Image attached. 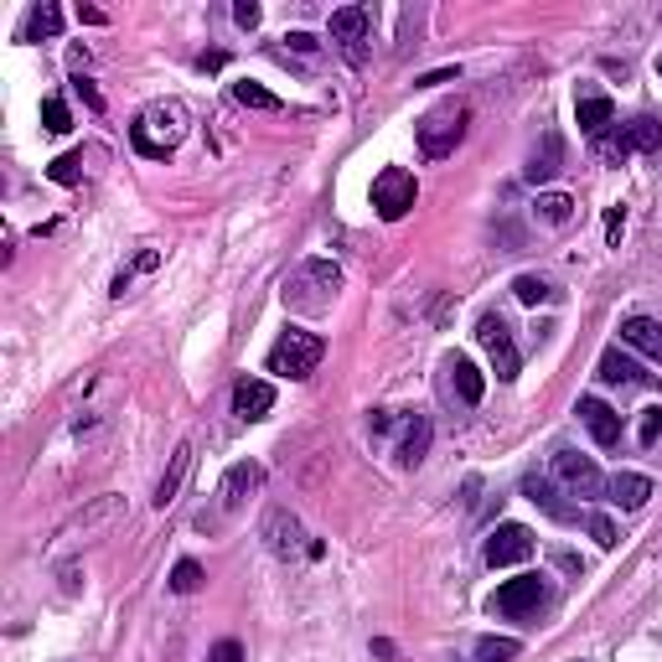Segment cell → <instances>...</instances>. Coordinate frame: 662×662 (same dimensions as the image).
Masks as SVG:
<instances>
[{
    "mask_svg": "<svg viewBox=\"0 0 662 662\" xmlns=\"http://www.w3.org/2000/svg\"><path fill=\"white\" fill-rule=\"evenodd\" d=\"M657 73H662V57H657Z\"/></svg>",
    "mask_w": 662,
    "mask_h": 662,
    "instance_id": "46",
    "label": "cell"
},
{
    "mask_svg": "<svg viewBox=\"0 0 662 662\" xmlns=\"http://www.w3.org/2000/svg\"><path fill=\"white\" fill-rule=\"evenodd\" d=\"M233 99L244 109H280V99L269 94V88H259V83H233Z\"/></svg>",
    "mask_w": 662,
    "mask_h": 662,
    "instance_id": "31",
    "label": "cell"
},
{
    "mask_svg": "<svg viewBox=\"0 0 662 662\" xmlns=\"http://www.w3.org/2000/svg\"><path fill=\"white\" fill-rule=\"evenodd\" d=\"M554 476H559L575 497H600V487H606V481H600V471H595V461L580 456V450H559V456H554Z\"/></svg>",
    "mask_w": 662,
    "mask_h": 662,
    "instance_id": "9",
    "label": "cell"
},
{
    "mask_svg": "<svg viewBox=\"0 0 662 662\" xmlns=\"http://www.w3.org/2000/svg\"><path fill=\"white\" fill-rule=\"evenodd\" d=\"M57 32H63V11H57L52 0H47V6H37V11H32V21H26V37L42 42V37H57Z\"/></svg>",
    "mask_w": 662,
    "mask_h": 662,
    "instance_id": "25",
    "label": "cell"
},
{
    "mask_svg": "<svg viewBox=\"0 0 662 662\" xmlns=\"http://www.w3.org/2000/svg\"><path fill=\"white\" fill-rule=\"evenodd\" d=\"M523 559H533V533L523 523H502L487 538V564L492 569H507V564H523Z\"/></svg>",
    "mask_w": 662,
    "mask_h": 662,
    "instance_id": "8",
    "label": "cell"
},
{
    "mask_svg": "<svg viewBox=\"0 0 662 662\" xmlns=\"http://www.w3.org/2000/svg\"><path fill=\"white\" fill-rule=\"evenodd\" d=\"M575 414L585 419V430L595 435V445H606V450H611V445H621V414H616L611 404H600L595 394H585Z\"/></svg>",
    "mask_w": 662,
    "mask_h": 662,
    "instance_id": "11",
    "label": "cell"
},
{
    "mask_svg": "<svg viewBox=\"0 0 662 662\" xmlns=\"http://www.w3.org/2000/svg\"><path fill=\"white\" fill-rule=\"evenodd\" d=\"M544 606H549V580H544V575H518V580H507V585L492 595V611H497V616H518V621L538 616Z\"/></svg>",
    "mask_w": 662,
    "mask_h": 662,
    "instance_id": "6",
    "label": "cell"
},
{
    "mask_svg": "<svg viewBox=\"0 0 662 662\" xmlns=\"http://www.w3.org/2000/svg\"><path fill=\"white\" fill-rule=\"evenodd\" d=\"M114 507H119V497H114V492H109V497H99L94 507H83V513L63 528V538H73V533H94L99 523H109V518H114Z\"/></svg>",
    "mask_w": 662,
    "mask_h": 662,
    "instance_id": "24",
    "label": "cell"
},
{
    "mask_svg": "<svg viewBox=\"0 0 662 662\" xmlns=\"http://www.w3.org/2000/svg\"><path fill=\"white\" fill-rule=\"evenodd\" d=\"M47 176H52L57 187H78V176H83V156H57Z\"/></svg>",
    "mask_w": 662,
    "mask_h": 662,
    "instance_id": "33",
    "label": "cell"
},
{
    "mask_svg": "<svg viewBox=\"0 0 662 662\" xmlns=\"http://www.w3.org/2000/svg\"><path fill=\"white\" fill-rule=\"evenodd\" d=\"M269 409H275V388L264 378H238L233 383V414L238 419H264Z\"/></svg>",
    "mask_w": 662,
    "mask_h": 662,
    "instance_id": "13",
    "label": "cell"
},
{
    "mask_svg": "<svg viewBox=\"0 0 662 662\" xmlns=\"http://www.w3.org/2000/svg\"><path fill=\"white\" fill-rule=\"evenodd\" d=\"M202 580H207V575H202V564H197V559H182V564L171 569V590H176V595H197Z\"/></svg>",
    "mask_w": 662,
    "mask_h": 662,
    "instance_id": "28",
    "label": "cell"
},
{
    "mask_svg": "<svg viewBox=\"0 0 662 662\" xmlns=\"http://www.w3.org/2000/svg\"><path fill=\"white\" fill-rule=\"evenodd\" d=\"M414 197H419V187H414V176L404 166H383L373 176V207H378L383 223H399L409 207H414Z\"/></svg>",
    "mask_w": 662,
    "mask_h": 662,
    "instance_id": "5",
    "label": "cell"
},
{
    "mask_svg": "<svg viewBox=\"0 0 662 662\" xmlns=\"http://www.w3.org/2000/svg\"><path fill=\"white\" fill-rule=\"evenodd\" d=\"M523 647L513 642V637H481L476 642V662H513Z\"/></svg>",
    "mask_w": 662,
    "mask_h": 662,
    "instance_id": "27",
    "label": "cell"
},
{
    "mask_svg": "<svg viewBox=\"0 0 662 662\" xmlns=\"http://www.w3.org/2000/svg\"><path fill=\"white\" fill-rule=\"evenodd\" d=\"M621 342L637 347V352H647L652 363H662V321H652V316H626L621 321Z\"/></svg>",
    "mask_w": 662,
    "mask_h": 662,
    "instance_id": "15",
    "label": "cell"
},
{
    "mask_svg": "<svg viewBox=\"0 0 662 662\" xmlns=\"http://www.w3.org/2000/svg\"><path fill=\"white\" fill-rule=\"evenodd\" d=\"M647 497H652V481H647V476H637V471H621V476L611 481V502H616V507H626V513L647 507Z\"/></svg>",
    "mask_w": 662,
    "mask_h": 662,
    "instance_id": "19",
    "label": "cell"
},
{
    "mask_svg": "<svg viewBox=\"0 0 662 662\" xmlns=\"http://www.w3.org/2000/svg\"><path fill=\"white\" fill-rule=\"evenodd\" d=\"M78 21H88V26H104V11H94V6H78Z\"/></svg>",
    "mask_w": 662,
    "mask_h": 662,
    "instance_id": "43",
    "label": "cell"
},
{
    "mask_svg": "<svg viewBox=\"0 0 662 662\" xmlns=\"http://www.w3.org/2000/svg\"><path fill=\"white\" fill-rule=\"evenodd\" d=\"M182 135H187V109L182 104H150V109H140V119L130 125V140H135V150L140 156H171L176 145H182Z\"/></svg>",
    "mask_w": 662,
    "mask_h": 662,
    "instance_id": "1",
    "label": "cell"
},
{
    "mask_svg": "<svg viewBox=\"0 0 662 662\" xmlns=\"http://www.w3.org/2000/svg\"><path fill=\"white\" fill-rule=\"evenodd\" d=\"M187 471H192V440H182V445H176V456H171L166 476L156 481V497H150V502H156L161 513H166V507H171L176 497H182V487H187Z\"/></svg>",
    "mask_w": 662,
    "mask_h": 662,
    "instance_id": "14",
    "label": "cell"
},
{
    "mask_svg": "<svg viewBox=\"0 0 662 662\" xmlns=\"http://www.w3.org/2000/svg\"><path fill=\"white\" fill-rule=\"evenodd\" d=\"M476 342L487 347V357H492V368H497V378L502 383H513L518 378V347H513V331H507V321L502 316H481L476 321Z\"/></svg>",
    "mask_w": 662,
    "mask_h": 662,
    "instance_id": "7",
    "label": "cell"
},
{
    "mask_svg": "<svg viewBox=\"0 0 662 662\" xmlns=\"http://www.w3.org/2000/svg\"><path fill=\"white\" fill-rule=\"evenodd\" d=\"M207 662H244V647H238V642L228 637V642H218L213 652H207Z\"/></svg>",
    "mask_w": 662,
    "mask_h": 662,
    "instance_id": "38",
    "label": "cell"
},
{
    "mask_svg": "<svg viewBox=\"0 0 662 662\" xmlns=\"http://www.w3.org/2000/svg\"><path fill=\"white\" fill-rule=\"evenodd\" d=\"M285 42H290V47H295L300 57H311V52H316V37H311V32H290Z\"/></svg>",
    "mask_w": 662,
    "mask_h": 662,
    "instance_id": "40",
    "label": "cell"
},
{
    "mask_svg": "<svg viewBox=\"0 0 662 662\" xmlns=\"http://www.w3.org/2000/svg\"><path fill=\"white\" fill-rule=\"evenodd\" d=\"M637 440H642V445H657V440H662V404L642 414V425H637Z\"/></svg>",
    "mask_w": 662,
    "mask_h": 662,
    "instance_id": "35",
    "label": "cell"
},
{
    "mask_svg": "<svg viewBox=\"0 0 662 662\" xmlns=\"http://www.w3.org/2000/svg\"><path fill=\"white\" fill-rule=\"evenodd\" d=\"M559 166H564V145H559V135H544V145L528 156L523 176H528L533 187H544V182H554V176H559Z\"/></svg>",
    "mask_w": 662,
    "mask_h": 662,
    "instance_id": "16",
    "label": "cell"
},
{
    "mask_svg": "<svg viewBox=\"0 0 662 662\" xmlns=\"http://www.w3.org/2000/svg\"><path fill=\"white\" fill-rule=\"evenodd\" d=\"M233 21L244 26V32H254V26H259V6H254V0H238V6H233Z\"/></svg>",
    "mask_w": 662,
    "mask_h": 662,
    "instance_id": "37",
    "label": "cell"
},
{
    "mask_svg": "<svg viewBox=\"0 0 662 662\" xmlns=\"http://www.w3.org/2000/svg\"><path fill=\"white\" fill-rule=\"evenodd\" d=\"M621 135H626V145H631V150H662V119L637 114L631 125H621Z\"/></svg>",
    "mask_w": 662,
    "mask_h": 662,
    "instance_id": "23",
    "label": "cell"
},
{
    "mask_svg": "<svg viewBox=\"0 0 662 662\" xmlns=\"http://www.w3.org/2000/svg\"><path fill=\"white\" fill-rule=\"evenodd\" d=\"M595 150H600L606 161H626V156H631V145H626V135H621V130H616V135H600V145H595Z\"/></svg>",
    "mask_w": 662,
    "mask_h": 662,
    "instance_id": "36",
    "label": "cell"
},
{
    "mask_svg": "<svg viewBox=\"0 0 662 662\" xmlns=\"http://www.w3.org/2000/svg\"><path fill=\"white\" fill-rule=\"evenodd\" d=\"M538 218H544V223H569V218H575V202H569L564 192H549V197H538Z\"/></svg>",
    "mask_w": 662,
    "mask_h": 662,
    "instance_id": "29",
    "label": "cell"
},
{
    "mask_svg": "<svg viewBox=\"0 0 662 662\" xmlns=\"http://www.w3.org/2000/svg\"><path fill=\"white\" fill-rule=\"evenodd\" d=\"M73 88H78V94H83V104H88V109H104V99H99V88H94V83H88V78H78Z\"/></svg>",
    "mask_w": 662,
    "mask_h": 662,
    "instance_id": "41",
    "label": "cell"
},
{
    "mask_svg": "<svg viewBox=\"0 0 662 662\" xmlns=\"http://www.w3.org/2000/svg\"><path fill=\"white\" fill-rule=\"evenodd\" d=\"M326 357V342L316 331H280V342L269 347V373H285V378H311Z\"/></svg>",
    "mask_w": 662,
    "mask_h": 662,
    "instance_id": "4",
    "label": "cell"
},
{
    "mask_svg": "<svg viewBox=\"0 0 662 662\" xmlns=\"http://www.w3.org/2000/svg\"><path fill=\"white\" fill-rule=\"evenodd\" d=\"M368 419H373V430H388V425H394V414H388V409H373Z\"/></svg>",
    "mask_w": 662,
    "mask_h": 662,
    "instance_id": "44",
    "label": "cell"
},
{
    "mask_svg": "<svg viewBox=\"0 0 662 662\" xmlns=\"http://www.w3.org/2000/svg\"><path fill=\"white\" fill-rule=\"evenodd\" d=\"M156 264H161V254H156V249H145V254L135 259V269H145V275H150V269H156Z\"/></svg>",
    "mask_w": 662,
    "mask_h": 662,
    "instance_id": "42",
    "label": "cell"
},
{
    "mask_svg": "<svg viewBox=\"0 0 662 662\" xmlns=\"http://www.w3.org/2000/svg\"><path fill=\"white\" fill-rule=\"evenodd\" d=\"M513 295L523 300V306H544V300H554L549 280H538V275H518V280H513Z\"/></svg>",
    "mask_w": 662,
    "mask_h": 662,
    "instance_id": "30",
    "label": "cell"
},
{
    "mask_svg": "<svg viewBox=\"0 0 662 662\" xmlns=\"http://www.w3.org/2000/svg\"><path fill=\"white\" fill-rule=\"evenodd\" d=\"M425 450H430V419L414 414L404 440H399V466H419V461H425Z\"/></svg>",
    "mask_w": 662,
    "mask_h": 662,
    "instance_id": "21",
    "label": "cell"
},
{
    "mask_svg": "<svg viewBox=\"0 0 662 662\" xmlns=\"http://www.w3.org/2000/svg\"><path fill=\"white\" fill-rule=\"evenodd\" d=\"M42 125H47L52 135H68V130H73L68 104H63V99H47V104H42Z\"/></svg>",
    "mask_w": 662,
    "mask_h": 662,
    "instance_id": "32",
    "label": "cell"
},
{
    "mask_svg": "<svg viewBox=\"0 0 662 662\" xmlns=\"http://www.w3.org/2000/svg\"><path fill=\"white\" fill-rule=\"evenodd\" d=\"M466 119H471V109H466L461 99H450V104L430 109V114H425V119H419V125H414L419 156H425V161H445L450 150L461 145V135H466Z\"/></svg>",
    "mask_w": 662,
    "mask_h": 662,
    "instance_id": "3",
    "label": "cell"
},
{
    "mask_svg": "<svg viewBox=\"0 0 662 662\" xmlns=\"http://www.w3.org/2000/svg\"><path fill=\"white\" fill-rule=\"evenodd\" d=\"M264 538H269V554L290 559V554L300 549V523L285 513V507H275V513H269V523H264Z\"/></svg>",
    "mask_w": 662,
    "mask_h": 662,
    "instance_id": "18",
    "label": "cell"
},
{
    "mask_svg": "<svg viewBox=\"0 0 662 662\" xmlns=\"http://www.w3.org/2000/svg\"><path fill=\"white\" fill-rule=\"evenodd\" d=\"M368 11L363 6H342V11H331V42H342L352 63H363V42H368Z\"/></svg>",
    "mask_w": 662,
    "mask_h": 662,
    "instance_id": "10",
    "label": "cell"
},
{
    "mask_svg": "<svg viewBox=\"0 0 662 662\" xmlns=\"http://www.w3.org/2000/svg\"><path fill=\"white\" fill-rule=\"evenodd\" d=\"M337 290H342V269L331 259H306L285 280V306H295V311H326L331 300H337Z\"/></svg>",
    "mask_w": 662,
    "mask_h": 662,
    "instance_id": "2",
    "label": "cell"
},
{
    "mask_svg": "<svg viewBox=\"0 0 662 662\" xmlns=\"http://www.w3.org/2000/svg\"><path fill=\"white\" fill-rule=\"evenodd\" d=\"M600 383H611V388H637V383H647V373L631 363L621 347H606V352H600Z\"/></svg>",
    "mask_w": 662,
    "mask_h": 662,
    "instance_id": "17",
    "label": "cell"
},
{
    "mask_svg": "<svg viewBox=\"0 0 662 662\" xmlns=\"http://www.w3.org/2000/svg\"><path fill=\"white\" fill-rule=\"evenodd\" d=\"M621 228H626V213L621 207H606V244H621Z\"/></svg>",
    "mask_w": 662,
    "mask_h": 662,
    "instance_id": "39",
    "label": "cell"
},
{
    "mask_svg": "<svg viewBox=\"0 0 662 662\" xmlns=\"http://www.w3.org/2000/svg\"><path fill=\"white\" fill-rule=\"evenodd\" d=\"M254 487H259V466H254V461L233 466V471L223 476V507H238V502H244Z\"/></svg>",
    "mask_w": 662,
    "mask_h": 662,
    "instance_id": "22",
    "label": "cell"
},
{
    "mask_svg": "<svg viewBox=\"0 0 662 662\" xmlns=\"http://www.w3.org/2000/svg\"><path fill=\"white\" fill-rule=\"evenodd\" d=\"M450 78H456V68H440V73H430V78H419V83H425V88H430V83H450Z\"/></svg>",
    "mask_w": 662,
    "mask_h": 662,
    "instance_id": "45",
    "label": "cell"
},
{
    "mask_svg": "<svg viewBox=\"0 0 662 662\" xmlns=\"http://www.w3.org/2000/svg\"><path fill=\"white\" fill-rule=\"evenodd\" d=\"M575 119H580V130L585 135H606L611 125H616V104L600 94V88H580V99H575Z\"/></svg>",
    "mask_w": 662,
    "mask_h": 662,
    "instance_id": "12",
    "label": "cell"
},
{
    "mask_svg": "<svg viewBox=\"0 0 662 662\" xmlns=\"http://www.w3.org/2000/svg\"><path fill=\"white\" fill-rule=\"evenodd\" d=\"M450 373H456V394H461L466 404H481V388H487V383H481V373L466 363V357H456V363H450Z\"/></svg>",
    "mask_w": 662,
    "mask_h": 662,
    "instance_id": "26",
    "label": "cell"
},
{
    "mask_svg": "<svg viewBox=\"0 0 662 662\" xmlns=\"http://www.w3.org/2000/svg\"><path fill=\"white\" fill-rule=\"evenodd\" d=\"M585 528H590V538H595L600 549H616V523H611L606 513H590V518H585Z\"/></svg>",
    "mask_w": 662,
    "mask_h": 662,
    "instance_id": "34",
    "label": "cell"
},
{
    "mask_svg": "<svg viewBox=\"0 0 662 662\" xmlns=\"http://www.w3.org/2000/svg\"><path fill=\"white\" fill-rule=\"evenodd\" d=\"M523 497H528L533 507H544V513H549V518H559V523H575V513H569V507L559 502V492L549 487V481H544V476H523Z\"/></svg>",
    "mask_w": 662,
    "mask_h": 662,
    "instance_id": "20",
    "label": "cell"
}]
</instances>
